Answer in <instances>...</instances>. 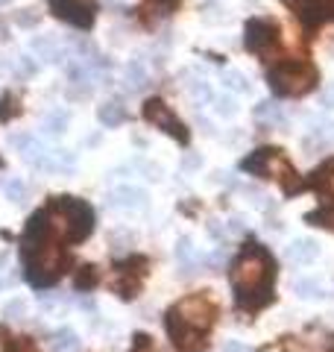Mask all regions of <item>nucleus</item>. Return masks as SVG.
<instances>
[{
    "label": "nucleus",
    "instance_id": "f257e3e1",
    "mask_svg": "<svg viewBox=\"0 0 334 352\" xmlns=\"http://www.w3.org/2000/svg\"><path fill=\"white\" fill-rule=\"evenodd\" d=\"M273 279H276V262L261 244H249L232 264V291L235 305L246 314L261 312L273 303Z\"/></svg>",
    "mask_w": 334,
    "mask_h": 352
},
{
    "label": "nucleus",
    "instance_id": "f03ea898",
    "mask_svg": "<svg viewBox=\"0 0 334 352\" xmlns=\"http://www.w3.org/2000/svg\"><path fill=\"white\" fill-rule=\"evenodd\" d=\"M217 320V305L208 294H191L167 312V332L182 352H203L208 347V329Z\"/></svg>",
    "mask_w": 334,
    "mask_h": 352
},
{
    "label": "nucleus",
    "instance_id": "7ed1b4c3",
    "mask_svg": "<svg viewBox=\"0 0 334 352\" xmlns=\"http://www.w3.org/2000/svg\"><path fill=\"white\" fill-rule=\"evenodd\" d=\"M47 217L53 223V232L68 244L86 241L94 229V212L88 203L77 200V197H53L47 205Z\"/></svg>",
    "mask_w": 334,
    "mask_h": 352
},
{
    "label": "nucleus",
    "instance_id": "20e7f679",
    "mask_svg": "<svg viewBox=\"0 0 334 352\" xmlns=\"http://www.w3.org/2000/svg\"><path fill=\"white\" fill-rule=\"evenodd\" d=\"M270 86H273L276 95L281 97H302L308 95V91H314L317 86V68L308 65V62H276L273 68H270Z\"/></svg>",
    "mask_w": 334,
    "mask_h": 352
},
{
    "label": "nucleus",
    "instance_id": "39448f33",
    "mask_svg": "<svg viewBox=\"0 0 334 352\" xmlns=\"http://www.w3.org/2000/svg\"><path fill=\"white\" fill-rule=\"evenodd\" d=\"M147 267H150V262L144 255H132V258H127V262H120L118 267H114V276H112L114 294H118L120 299L138 297L141 282H144V276H147Z\"/></svg>",
    "mask_w": 334,
    "mask_h": 352
},
{
    "label": "nucleus",
    "instance_id": "423d86ee",
    "mask_svg": "<svg viewBox=\"0 0 334 352\" xmlns=\"http://www.w3.org/2000/svg\"><path fill=\"white\" fill-rule=\"evenodd\" d=\"M144 118H147L155 129L167 132V136L176 138L179 144H188V141H191V132H188V127L173 115V109L167 106L164 100H159V97H150L147 103H144Z\"/></svg>",
    "mask_w": 334,
    "mask_h": 352
},
{
    "label": "nucleus",
    "instance_id": "0eeeda50",
    "mask_svg": "<svg viewBox=\"0 0 334 352\" xmlns=\"http://www.w3.org/2000/svg\"><path fill=\"white\" fill-rule=\"evenodd\" d=\"M244 45H246L249 53L267 59L279 47V27L267 18H253L244 29Z\"/></svg>",
    "mask_w": 334,
    "mask_h": 352
},
{
    "label": "nucleus",
    "instance_id": "6e6552de",
    "mask_svg": "<svg viewBox=\"0 0 334 352\" xmlns=\"http://www.w3.org/2000/svg\"><path fill=\"white\" fill-rule=\"evenodd\" d=\"M50 6H53L56 18L68 21V24H74V27L88 29L94 24V6L88 0H50Z\"/></svg>",
    "mask_w": 334,
    "mask_h": 352
},
{
    "label": "nucleus",
    "instance_id": "1a4fd4ad",
    "mask_svg": "<svg viewBox=\"0 0 334 352\" xmlns=\"http://www.w3.org/2000/svg\"><path fill=\"white\" fill-rule=\"evenodd\" d=\"M29 50L44 62H62L65 59V50H62L56 45V38H50V36H36L33 41H29Z\"/></svg>",
    "mask_w": 334,
    "mask_h": 352
},
{
    "label": "nucleus",
    "instance_id": "9d476101",
    "mask_svg": "<svg viewBox=\"0 0 334 352\" xmlns=\"http://www.w3.org/2000/svg\"><path fill=\"white\" fill-rule=\"evenodd\" d=\"M311 185H314L320 194H326L329 200L334 203V159L320 164V168L314 171V176H311Z\"/></svg>",
    "mask_w": 334,
    "mask_h": 352
},
{
    "label": "nucleus",
    "instance_id": "9b49d317",
    "mask_svg": "<svg viewBox=\"0 0 334 352\" xmlns=\"http://www.w3.org/2000/svg\"><path fill=\"white\" fill-rule=\"evenodd\" d=\"M97 118H100V123L103 127H120L123 121H127V109L120 106V103H103V106L97 109Z\"/></svg>",
    "mask_w": 334,
    "mask_h": 352
},
{
    "label": "nucleus",
    "instance_id": "f8f14e48",
    "mask_svg": "<svg viewBox=\"0 0 334 352\" xmlns=\"http://www.w3.org/2000/svg\"><path fill=\"white\" fill-rule=\"evenodd\" d=\"M50 347H53V352H77L79 338H77L74 329H59V332L50 338Z\"/></svg>",
    "mask_w": 334,
    "mask_h": 352
},
{
    "label": "nucleus",
    "instance_id": "ddd939ff",
    "mask_svg": "<svg viewBox=\"0 0 334 352\" xmlns=\"http://www.w3.org/2000/svg\"><path fill=\"white\" fill-rule=\"evenodd\" d=\"M253 115L261 123H279L281 121V109H279L276 100H264V103H258V106H255Z\"/></svg>",
    "mask_w": 334,
    "mask_h": 352
},
{
    "label": "nucleus",
    "instance_id": "4468645a",
    "mask_svg": "<svg viewBox=\"0 0 334 352\" xmlns=\"http://www.w3.org/2000/svg\"><path fill=\"white\" fill-rule=\"evenodd\" d=\"M18 115H21V100H18V95H12V91H6V95L0 97V123H9Z\"/></svg>",
    "mask_w": 334,
    "mask_h": 352
},
{
    "label": "nucleus",
    "instance_id": "2eb2a0df",
    "mask_svg": "<svg viewBox=\"0 0 334 352\" xmlns=\"http://www.w3.org/2000/svg\"><path fill=\"white\" fill-rule=\"evenodd\" d=\"M127 86L129 88H144L147 86V68H144V62H129L127 65Z\"/></svg>",
    "mask_w": 334,
    "mask_h": 352
},
{
    "label": "nucleus",
    "instance_id": "dca6fc26",
    "mask_svg": "<svg viewBox=\"0 0 334 352\" xmlns=\"http://www.w3.org/2000/svg\"><path fill=\"white\" fill-rule=\"evenodd\" d=\"M100 282V271L94 264H86V267H79V273H77V288L79 291H91V288H97Z\"/></svg>",
    "mask_w": 334,
    "mask_h": 352
},
{
    "label": "nucleus",
    "instance_id": "f3484780",
    "mask_svg": "<svg viewBox=\"0 0 334 352\" xmlns=\"http://www.w3.org/2000/svg\"><path fill=\"white\" fill-rule=\"evenodd\" d=\"M305 221H308L311 226H326V229H334V205H322V209L311 212Z\"/></svg>",
    "mask_w": 334,
    "mask_h": 352
},
{
    "label": "nucleus",
    "instance_id": "a211bd4d",
    "mask_svg": "<svg viewBox=\"0 0 334 352\" xmlns=\"http://www.w3.org/2000/svg\"><path fill=\"white\" fill-rule=\"evenodd\" d=\"M287 255L294 258V262H311V258L317 255V247L311 244V241H296V244H290Z\"/></svg>",
    "mask_w": 334,
    "mask_h": 352
},
{
    "label": "nucleus",
    "instance_id": "6ab92c4d",
    "mask_svg": "<svg viewBox=\"0 0 334 352\" xmlns=\"http://www.w3.org/2000/svg\"><path fill=\"white\" fill-rule=\"evenodd\" d=\"M68 127V112H50L47 121H44V129L50 136H56V132H65Z\"/></svg>",
    "mask_w": 334,
    "mask_h": 352
},
{
    "label": "nucleus",
    "instance_id": "aec40b11",
    "mask_svg": "<svg viewBox=\"0 0 334 352\" xmlns=\"http://www.w3.org/2000/svg\"><path fill=\"white\" fill-rule=\"evenodd\" d=\"M223 86L232 91H249V79L241 74V71H226L223 74Z\"/></svg>",
    "mask_w": 334,
    "mask_h": 352
},
{
    "label": "nucleus",
    "instance_id": "412c9836",
    "mask_svg": "<svg viewBox=\"0 0 334 352\" xmlns=\"http://www.w3.org/2000/svg\"><path fill=\"white\" fill-rule=\"evenodd\" d=\"M12 21H15V24L18 27H36L38 24V12H36V9H18V12L12 15Z\"/></svg>",
    "mask_w": 334,
    "mask_h": 352
},
{
    "label": "nucleus",
    "instance_id": "4be33fe9",
    "mask_svg": "<svg viewBox=\"0 0 334 352\" xmlns=\"http://www.w3.org/2000/svg\"><path fill=\"white\" fill-rule=\"evenodd\" d=\"M3 352H38V347H36L29 338H12V340L6 344Z\"/></svg>",
    "mask_w": 334,
    "mask_h": 352
},
{
    "label": "nucleus",
    "instance_id": "5701e85b",
    "mask_svg": "<svg viewBox=\"0 0 334 352\" xmlns=\"http://www.w3.org/2000/svg\"><path fill=\"white\" fill-rule=\"evenodd\" d=\"M188 91H191V97H194V100H200V103H203V100H211V88H208V82H205V79H194Z\"/></svg>",
    "mask_w": 334,
    "mask_h": 352
},
{
    "label": "nucleus",
    "instance_id": "b1692460",
    "mask_svg": "<svg viewBox=\"0 0 334 352\" xmlns=\"http://www.w3.org/2000/svg\"><path fill=\"white\" fill-rule=\"evenodd\" d=\"M24 314H27V303H24V299H12V303L3 305V317H9V320H18Z\"/></svg>",
    "mask_w": 334,
    "mask_h": 352
},
{
    "label": "nucleus",
    "instance_id": "393cba45",
    "mask_svg": "<svg viewBox=\"0 0 334 352\" xmlns=\"http://www.w3.org/2000/svg\"><path fill=\"white\" fill-rule=\"evenodd\" d=\"M114 197H123V200H120V205H141V200H144V191H138V188H120L118 194H114Z\"/></svg>",
    "mask_w": 334,
    "mask_h": 352
},
{
    "label": "nucleus",
    "instance_id": "a878e982",
    "mask_svg": "<svg viewBox=\"0 0 334 352\" xmlns=\"http://www.w3.org/2000/svg\"><path fill=\"white\" fill-rule=\"evenodd\" d=\"M217 115H223V118H232V115H237V103L232 100V97H217Z\"/></svg>",
    "mask_w": 334,
    "mask_h": 352
},
{
    "label": "nucleus",
    "instance_id": "bb28decb",
    "mask_svg": "<svg viewBox=\"0 0 334 352\" xmlns=\"http://www.w3.org/2000/svg\"><path fill=\"white\" fill-rule=\"evenodd\" d=\"M15 65H18V71H21V74H24V77H33L36 71H38L36 59H29V56H18V62H15Z\"/></svg>",
    "mask_w": 334,
    "mask_h": 352
},
{
    "label": "nucleus",
    "instance_id": "cd10ccee",
    "mask_svg": "<svg viewBox=\"0 0 334 352\" xmlns=\"http://www.w3.org/2000/svg\"><path fill=\"white\" fill-rule=\"evenodd\" d=\"M6 194L12 197L15 203H21V200H24V185H21V182H9L6 185Z\"/></svg>",
    "mask_w": 334,
    "mask_h": 352
},
{
    "label": "nucleus",
    "instance_id": "c85d7f7f",
    "mask_svg": "<svg viewBox=\"0 0 334 352\" xmlns=\"http://www.w3.org/2000/svg\"><path fill=\"white\" fill-rule=\"evenodd\" d=\"M226 352H249V349H244L241 344H226Z\"/></svg>",
    "mask_w": 334,
    "mask_h": 352
},
{
    "label": "nucleus",
    "instance_id": "c756f323",
    "mask_svg": "<svg viewBox=\"0 0 334 352\" xmlns=\"http://www.w3.org/2000/svg\"><path fill=\"white\" fill-rule=\"evenodd\" d=\"M6 3H12V0H0V6H6Z\"/></svg>",
    "mask_w": 334,
    "mask_h": 352
},
{
    "label": "nucleus",
    "instance_id": "7c9ffc66",
    "mask_svg": "<svg viewBox=\"0 0 334 352\" xmlns=\"http://www.w3.org/2000/svg\"><path fill=\"white\" fill-rule=\"evenodd\" d=\"M0 38H6V36H3V24H0Z\"/></svg>",
    "mask_w": 334,
    "mask_h": 352
},
{
    "label": "nucleus",
    "instance_id": "2f4dec72",
    "mask_svg": "<svg viewBox=\"0 0 334 352\" xmlns=\"http://www.w3.org/2000/svg\"><path fill=\"white\" fill-rule=\"evenodd\" d=\"M109 3H123V0H109Z\"/></svg>",
    "mask_w": 334,
    "mask_h": 352
},
{
    "label": "nucleus",
    "instance_id": "473e14b6",
    "mask_svg": "<svg viewBox=\"0 0 334 352\" xmlns=\"http://www.w3.org/2000/svg\"><path fill=\"white\" fill-rule=\"evenodd\" d=\"M0 164H3V162H0Z\"/></svg>",
    "mask_w": 334,
    "mask_h": 352
}]
</instances>
